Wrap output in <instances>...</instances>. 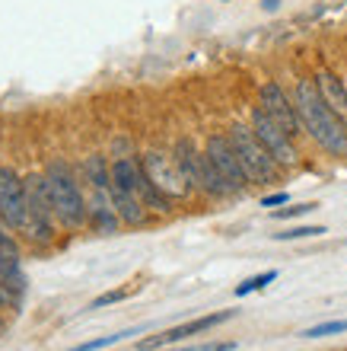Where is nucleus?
I'll return each mask as SVG.
<instances>
[{
  "mask_svg": "<svg viewBox=\"0 0 347 351\" xmlns=\"http://www.w3.org/2000/svg\"><path fill=\"white\" fill-rule=\"evenodd\" d=\"M179 351H236V342H207V345H194V348H179Z\"/></svg>",
  "mask_w": 347,
  "mask_h": 351,
  "instance_id": "21",
  "label": "nucleus"
},
{
  "mask_svg": "<svg viewBox=\"0 0 347 351\" xmlns=\"http://www.w3.org/2000/svg\"><path fill=\"white\" fill-rule=\"evenodd\" d=\"M258 106H261L290 138H300L303 134V121H300V112H296V102H293V96L283 90L277 80H265V84L258 86Z\"/></svg>",
  "mask_w": 347,
  "mask_h": 351,
  "instance_id": "7",
  "label": "nucleus"
},
{
  "mask_svg": "<svg viewBox=\"0 0 347 351\" xmlns=\"http://www.w3.org/2000/svg\"><path fill=\"white\" fill-rule=\"evenodd\" d=\"M140 329H128V332H115V335H102V339H92V342H83V345H73V348H64V351H102L109 345H118L125 342L128 335H138Z\"/></svg>",
  "mask_w": 347,
  "mask_h": 351,
  "instance_id": "15",
  "label": "nucleus"
},
{
  "mask_svg": "<svg viewBox=\"0 0 347 351\" xmlns=\"http://www.w3.org/2000/svg\"><path fill=\"white\" fill-rule=\"evenodd\" d=\"M312 80L319 86V96L325 99V106L347 121V86H344V80H341L335 71H319Z\"/></svg>",
  "mask_w": 347,
  "mask_h": 351,
  "instance_id": "11",
  "label": "nucleus"
},
{
  "mask_svg": "<svg viewBox=\"0 0 347 351\" xmlns=\"http://www.w3.org/2000/svg\"><path fill=\"white\" fill-rule=\"evenodd\" d=\"M112 202H115V211H118L121 223L138 227V223L146 221V204L140 202V195L125 192V189H118V185H112Z\"/></svg>",
  "mask_w": 347,
  "mask_h": 351,
  "instance_id": "13",
  "label": "nucleus"
},
{
  "mask_svg": "<svg viewBox=\"0 0 347 351\" xmlns=\"http://www.w3.org/2000/svg\"><path fill=\"white\" fill-rule=\"evenodd\" d=\"M23 237L38 243V246L51 243V237H55V211L48 202L45 176L26 179V230H23Z\"/></svg>",
  "mask_w": 347,
  "mask_h": 351,
  "instance_id": "4",
  "label": "nucleus"
},
{
  "mask_svg": "<svg viewBox=\"0 0 347 351\" xmlns=\"http://www.w3.org/2000/svg\"><path fill=\"white\" fill-rule=\"evenodd\" d=\"M204 150H207V157L217 163V169L223 173V179H227L229 189L236 195H242L248 185H252L246 169H242V160H239L236 147H233V141H229V134H210Z\"/></svg>",
  "mask_w": 347,
  "mask_h": 351,
  "instance_id": "9",
  "label": "nucleus"
},
{
  "mask_svg": "<svg viewBox=\"0 0 347 351\" xmlns=\"http://www.w3.org/2000/svg\"><path fill=\"white\" fill-rule=\"evenodd\" d=\"M261 10H265V13H277V10H281V0H261Z\"/></svg>",
  "mask_w": 347,
  "mask_h": 351,
  "instance_id": "24",
  "label": "nucleus"
},
{
  "mask_svg": "<svg viewBox=\"0 0 347 351\" xmlns=\"http://www.w3.org/2000/svg\"><path fill=\"white\" fill-rule=\"evenodd\" d=\"M0 221L13 233L26 230V179L0 167Z\"/></svg>",
  "mask_w": 347,
  "mask_h": 351,
  "instance_id": "8",
  "label": "nucleus"
},
{
  "mask_svg": "<svg viewBox=\"0 0 347 351\" xmlns=\"http://www.w3.org/2000/svg\"><path fill=\"white\" fill-rule=\"evenodd\" d=\"M83 176H86V182L92 189H112V163H105V157H99V154L86 157Z\"/></svg>",
  "mask_w": 347,
  "mask_h": 351,
  "instance_id": "14",
  "label": "nucleus"
},
{
  "mask_svg": "<svg viewBox=\"0 0 347 351\" xmlns=\"http://www.w3.org/2000/svg\"><path fill=\"white\" fill-rule=\"evenodd\" d=\"M252 131L258 134V141L268 147V154L281 163V169H290L300 163V150H296V138H290L287 131L268 115L261 106H252V119H248Z\"/></svg>",
  "mask_w": 347,
  "mask_h": 351,
  "instance_id": "6",
  "label": "nucleus"
},
{
  "mask_svg": "<svg viewBox=\"0 0 347 351\" xmlns=\"http://www.w3.org/2000/svg\"><path fill=\"white\" fill-rule=\"evenodd\" d=\"M227 134H229V141H233V147H236L239 160H242V169H246L248 182L252 185H268V182H277V179H281V163L268 154V147L258 141V134L252 131V125L233 121Z\"/></svg>",
  "mask_w": 347,
  "mask_h": 351,
  "instance_id": "3",
  "label": "nucleus"
},
{
  "mask_svg": "<svg viewBox=\"0 0 347 351\" xmlns=\"http://www.w3.org/2000/svg\"><path fill=\"white\" fill-rule=\"evenodd\" d=\"M316 208H319L316 202H303V204H293V208H274L271 217H274V221H290V217H303V214L316 211Z\"/></svg>",
  "mask_w": 347,
  "mask_h": 351,
  "instance_id": "19",
  "label": "nucleus"
},
{
  "mask_svg": "<svg viewBox=\"0 0 347 351\" xmlns=\"http://www.w3.org/2000/svg\"><path fill=\"white\" fill-rule=\"evenodd\" d=\"M233 316H236V310H220V313L198 316V319H192V323H182V326H175V329H166V332L153 335V339H144V342H140V351L159 348V345H172V342H185V339H192V335L207 332V329H214V326L227 323V319H233Z\"/></svg>",
  "mask_w": 347,
  "mask_h": 351,
  "instance_id": "10",
  "label": "nucleus"
},
{
  "mask_svg": "<svg viewBox=\"0 0 347 351\" xmlns=\"http://www.w3.org/2000/svg\"><path fill=\"white\" fill-rule=\"evenodd\" d=\"M140 169L150 182L159 189V192L169 198V202H179V198H188L194 192L192 182L185 179V173L179 169L172 154H163V150H146L140 157Z\"/></svg>",
  "mask_w": 347,
  "mask_h": 351,
  "instance_id": "5",
  "label": "nucleus"
},
{
  "mask_svg": "<svg viewBox=\"0 0 347 351\" xmlns=\"http://www.w3.org/2000/svg\"><path fill=\"white\" fill-rule=\"evenodd\" d=\"M217 3H229V0H217Z\"/></svg>",
  "mask_w": 347,
  "mask_h": 351,
  "instance_id": "25",
  "label": "nucleus"
},
{
  "mask_svg": "<svg viewBox=\"0 0 347 351\" xmlns=\"http://www.w3.org/2000/svg\"><path fill=\"white\" fill-rule=\"evenodd\" d=\"M271 281H277L274 268H271V271H261V275H255V278H248V281H242V285L236 287V297H248V294H255V291H265Z\"/></svg>",
  "mask_w": 347,
  "mask_h": 351,
  "instance_id": "16",
  "label": "nucleus"
},
{
  "mask_svg": "<svg viewBox=\"0 0 347 351\" xmlns=\"http://www.w3.org/2000/svg\"><path fill=\"white\" fill-rule=\"evenodd\" d=\"M290 202V195L287 192H274V195H265L261 198V208H281V204Z\"/></svg>",
  "mask_w": 347,
  "mask_h": 351,
  "instance_id": "22",
  "label": "nucleus"
},
{
  "mask_svg": "<svg viewBox=\"0 0 347 351\" xmlns=\"http://www.w3.org/2000/svg\"><path fill=\"white\" fill-rule=\"evenodd\" d=\"M293 102H296V112H300L303 134H309L329 157L347 160V121L325 106V99L319 96V86H316L312 77H300L296 80Z\"/></svg>",
  "mask_w": 347,
  "mask_h": 351,
  "instance_id": "1",
  "label": "nucleus"
},
{
  "mask_svg": "<svg viewBox=\"0 0 347 351\" xmlns=\"http://www.w3.org/2000/svg\"><path fill=\"white\" fill-rule=\"evenodd\" d=\"M322 233H325V227L312 223V227H290V230H283V233H274V240L290 243V240H306V237H322Z\"/></svg>",
  "mask_w": 347,
  "mask_h": 351,
  "instance_id": "18",
  "label": "nucleus"
},
{
  "mask_svg": "<svg viewBox=\"0 0 347 351\" xmlns=\"http://www.w3.org/2000/svg\"><path fill=\"white\" fill-rule=\"evenodd\" d=\"M131 291H109V294H102V297H96L90 304V310H102V306H109V304H118V300H125Z\"/></svg>",
  "mask_w": 347,
  "mask_h": 351,
  "instance_id": "20",
  "label": "nucleus"
},
{
  "mask_svg": "<svg viewBox=\"0 0 347 351\" xmlns=\"http://www.w3.org/2000/svg\"><path fill=\"white\" fill-rule=\"evenodd\" d=\"M16 300H19V297H13L7 287L0 285V310H3V306H10V304H16Z\"/></svg>",
  "mask_w": 347,
  "mask_h": 351,
  "instance_id": "23",
  "label": "nucleus"
},
{
  "mask_svg": "<svg viewBox=\"0 0 347 351\" xmlns=\"http://www.w3.org/2000/svg\"><path fill=\"white\" fill-rule=\"evenodd\" d=\"M341 332H347V319H331V323L309 326V329L300 335L303 339H325V335H341Z\"/></svg>",
  "mask_w": 347,
  "mask_h": 351,
  "instance_id": "17",
  "label": "nucleus"
},
{
  "mask_svg": "<svg viewBox=\"0 0 347 351\" xmlns=\"http://www.w3.org/2000/svg\"><path fill=\"white\" fill-rule=\"evenodd\" d=\"M45 189H48V202L51 211L67 230H77L90 221V204L80 192V182L67 163H51L45 173Z\"/></svg>",
  "mask_w": 347,
  "mask_h": 351,
  "instance_id": "2",
  "label": "nucleus"
},
{
  "mask_svg": "<svg viewBox=\"0 0 347 351\" xmlns=\"http://www.w3.org/2000/svg\"><path fill=\"white\" fill-rule=\"evenodd\" d=\"M0 230H3V221H0Z\"/></svg>",
  "mask_w": 347,
  "mask_h": 351,
  "instance_id": "26",
  "label": "nucleus"
},
{
  "mask_svg": "<svg viewBox=\"0 0 347 351\" xmlns=\"http://www.w3.org/2000/svg\"><path fill=\"white\" fill-rule=\"evenodd\" d=\"M0 285L13 297H23V291H26V275L19 268L16 246H3V243H0Z\"/></svg>",
  "mask_w": 347,
  "mask_h": 351,
  "instance_id": "12",
  "label": "nucleus"
}]
</instances>
